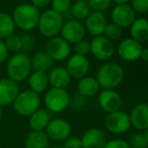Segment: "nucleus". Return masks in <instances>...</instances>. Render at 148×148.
<instances>
[{
    "mask_svg": "<svg viewBox=\"0 0 148 148\" xmlns=\"http://www.w3.org/2000/svg\"><path fill=\"white\" fill-rule=\"evenodd\" d=\"M125 72L120 64L116 62H105L97 72V79L103 89H115L124 80Z\"/></svg>",
    "mask_w": 148,
    "mask_h": 148,
    "instance_id": "f257e3e1",
    "label": "nucleus"
},
{
    "mask_svg": "<svg viewBox=\"0 0 148 148\" xmlns=\"http://www.w3.org/2000/svg\"><path fill=\"white\" fill-rule=\"evenodd\" d=\"M41 11L31 3L18 4L11 14L15 27L23 32L33 31L37 27Z\"/></svg>",
    "mask_w": 148,
    "mask_h": 148,
    "instance_id": "f03ea898",
    "label": "nucleus"
},
{
    "mask_svg": "<svg viewBox=\"0 0 148 148\" xmlns=\"http://www.w3.org/2000/svg\"><path fill=\"white\" fill-rule=\"evenodd\" d=\"M31 57L25 53H15L8 58L6 64V73L8 78L15 81L16 83L23 82L27 80L32 73Z\"/></svg>",
    "mask_w": 148,
    "mask_h": 148,
    "instance_id": "7ed1b4c3",
    "label": "nucleus"
},
{
    "mask_svg": "<svg viewBox=\"0 0 148 148\" xmlns=\"http://www.w3.org/2000/svg\"><path fill=\"white\" fill-rule=\"evenodd\" d=\"M63 23V15L54 11L53 9H46L40 14L37 27L43 37L51 39L59 36Z\"/></svg>",
    "mask_w": 148,
    "mask_h": 148,
    "instance_id": "20e7f679",
    "label": "nucleus"
},
{
    "mask_svg": "<svg viewBox=\"0 0 148 148\" xmlns=\"http://www.w3.org/2000/svg\"><path fill=\"white\" fill-rule=\"evenodd\" d=\"M12 106L15 113L19 116L29 117L32 114L40 109L41 97L31 89H25L23 91H19L12 103Z\"/></svg>",
    "mask_w": 148,
    "mask_h": 148,
    "instance_id": "39448f33",
    "label": "nucleus"
},
{
    "mask_svg": "<svg viewBox=\"0 0 148 148\" xmlns=\"http://www.w3.org/2000/svg\"><path fill=\"white\" fill-rule=\"evenodd\" d=\"M44 103L49 113H61L69 107L70 95L65 88L51 87L47 89Z\"/></svg>",
    "mask_w": 148,
    "mask_h": 148,
    "instance_id": "423d86ee",
    "label": "nucleus"
},
{
    "mask_svg": "<svg viewBox=\"0 0 148 148\" xmlns=\"http://www.w3.org/2000/svg\"><path fill=\"white\" fill-rule=\"evenodd\" d=\"M105 126L106 129L110 133L115 134V135H121V134L126 133L132 127L129 114L121 110L108 114L105 119Z\"/></svg>",
    "mask_w": 148,
    "mask_h": 148,
    "instance_id": "0eeeda50",
    "label": "nucleus"
},
{
    "mask_svg": "<svg viewBox=\"0 0 148 148\" xmlns=\"http://www.w3.org/2000/svg\"><path fill=\"white\" fill-rule=\"evenodd\" d=\"M90 44V53L95 59L103 62H108L113 58L116 52V47L114 42L110 41L105 36L95 37Z\"/></svg>",
    "mask_w": 148,
    "mask_h": 148,
    "instance_id": "6e6552de",
    "label": "nucleus"
},
{
    "mask_svg": "<svg viewBox=\"0 0 148 148\" xmlns=\"http://www.w3.org/2000/svg\"><path fill=\"white\" fill-rule=\"evenodd\" d=\"M46 52L53 61H65L71 55V46L62 37L57 36L47 42Z\"/></svg>",
    "mask_w": 148,
    "mask_h": 148,
    "instance_id": "1a4fd4ad",
    "label": "nucleus"
},
{
    "mask_svg": "<svg viewBox=\"0 0 148 148\" xmlns=\"http://www.w3.org/2000/svg\"><path fill=\"white\" fill-rule=\"evenodd\" d=\"M65 68L71 78L79 80L84 76H87V73L90 70V62L86 56L73 54L67 59V65Z\"/></svg>",
    "mask_w": 148,
    "mask_h": 148,
    "instance_id": "9d476101",
    "label": "nucleus"
},
{
    "mask_svg": "<svg viewBox=\"0 0 148 148\" xmlns=\"http://www.w3.org/2000/svg\"><path fill=\"white\" fill-rule=\"evenodd\" d=\"M61 37L69 44H76L77 42L84 40L86 31L84 25L76 19H69L64 21L61 29Z\"/></svg>",
    "mask_w": 148,
    "mask_h": 148,
    "instance_id": "9b49d317",
    "label": "nucleus"
},
{
    "mask_svg": "<svg viewBox=\"0 0 148 148\" xmlns=\"http://www.w3.org/2000/svg\"><path fill=\"white\" fill-rule=\"evenodd\" d=\"M71 125L61 118L51 120L45 129L48 138L53 141H64L71 136Z\"/></svg>",
    "mask_w": 148,
    "mask_h": 148,
    "instance_id": "f8f14e48",
    "label": "nucleus"
},
{
    "mask_svg": "<svg viewBox=\"0 0 148 148\" xmlns=\"http://www.w3.org/2000/svg\"><path fill=\"white\" fill-rule=\"evenodd\" d=\"M142 44L136 42L131 38L122 40L117 47L118 56L126 62H135L140 59L142 51Z\"/></svg>",
    "mask_w": 148,
    "mask_h": 148,
    "instance_id": "ddd939ff",
    "label": "nucleus"
},
{
    "mask_svg": "<svg viewBox=\"0 0 148 148\" xmlns=\"http://www.w3.org/2000/svg\"><path fill=\"white\" fill-rule=\"evenodd\" d=\"M111 17L112 23H116L122 29H126L129 27L136 19V12L128 3L116 4L115 7L112 9Z\"/></svg>",
    "mask_w": 148,
    "mask_h": 148,
    "instance_id": "4468645a",
    "label": "nucleus"
},
{
    "mask_svg": "<svg viewBox=\"0 0 148 148\" xmlns=\"http://www.w3.org/2000/svg\"><path fill=\"white\" fill-rule=\"evenodd\" d=\"M97 101L101 109L108 114L120 111L123 103L121 95L115 89H103L99 91Z\"/></svg>",
    "mask_w": 148,
    "mask_h": 148,
    "instance_id": "2eb2a0df",
    "label": "nucleus"
},
{
    "mask_svg": "<svg viewBox=\"0 0 148 148\" xmlns=\"http://www.w3.org/2000/svg\"><path fill=\"white\" fill-rule=\"evenodd\" d=\"M83 25L86 33L95 38L103 35V31L106 29V25H108V21L103 12L91 11L88 16L84 19Z\"/></svg>",
    "mask_w": 148,
    "mask_h": 148,
    "instance_id": "dca6fc26",
    "label": "nucleus"
},
{
    "mask_svg": "<svg viewBox=\"0 0 148 148\" xmlns=\"http://www.w3.org/2000/svg\"><path fill=\"white\" fill-rule=\"evenodd\" d=\"M18 92V83L8 77L0 78V108L12 105Z\"/></svg>",
    "mask_w": 148,
    "mask_h": 148,
    "instance_id": "f3484780",
    "label": "nucleus"
},
{
    "mask_svg": "<svg viewBox=\"0 0 148 148\" xmlns=\"http://www.w3.org/2000/svg\"><path fill=\"white\" fill-rule=\"evenodd\" d=\"M80 139L82 148H103L108 141L105 131L95 127L87 129Z\"/></svg>",
    "mask_w": 148,
    "mask_h": 148,
    "instance_id": "a211bd4d",
    "label": "nucleus"
},
{
    "mask_svg": "<svg viewBox=\"0 0 148 148\" xmlns=\"http://www.w3.org/2000/svg\"><path fill=\"white\" fill-rule=\"evenodd\" d=\"M131 126L136 130L145 131L148 129V105L146 103H140L132 109L129 114Z\"/></svg>",
    "mask_w": 148,
    "mask_h": 148,
    "instance_id": "6ab92c4d",
    "label": "nucleus"
},
{
    "mask_svg": "<svg viewBox=\"0 0 148 148\" xmlns=\"http://www.w3.org/2000/svg\"><path fill=\"white\" fill-rule=\"evenodd\" d=\"M48 78L51 87H56V88H66L72 80L66 68L62 66L52 68L48 72Z\"/></svg>",
    "mask_w": 148,
    "mask_h": 148,
    "instance_id": "aec40b11",
    "label": "nucleus"
},
{
    "mask_svg": "<svg viewBox=\"0 0 148 148\" xmlns=\"http://www.w3.org/2000/svg\"><path fill=\"white\" fill-rule=\"evenodd\" d=\"M27 84L29 89L36 93L44 92L49 87V78L47 72L42 71H32L29 76L27 77Z\"/></svg>",
    "mask_w": 148,
    "mask_h": 148,
    "instance_id": "412c9836",
    "label": "nucleus"
},
{
    "mask_svg": "<svg viewBox=\"0 0 148 148\" xmlns=\"http://www.w3.org/2000/svg\"><path fill=\"white\" fill-rule=\"evenodd\" d=\"M129 27L131 39L140 44L148 41V21L145 17L136 18Z\"/></svg>",
    "mask_w": 148,
    "mask_h": 148,
    "instance_id": "4be33fe9",
    "label": "nucleus"
},
{
    "mask_svg": "<svg viewBox=\"0 0 148 148\" xmlns=\"http://www.w3.org/2000/svg\"><path fill=\"white\" fill-rule=\"evenodd\" d=\"M99 84L97 83L95 77L92 76H84L83 78L79 79L77 84V90L78 93L85 99L95 97L99 92Z\"/></svg>",
    "mask_w": 148,
    "mask_h": 148,
    "instance_id": "5701e85b",
    "label": "nucleus"
},
{
    "mask_svg": "<svg viewBox=\"0 0 148 148\" xmlns=\"http://www.w3.org/2000/svg\"><path fill=\"white\" fill-rule=\"evenodd\" d=\"M31 63L33 71H42L47 73L53 68L54 65L53 59L48 55L46 51L36 52L31 58Z\"/></svg>",
    "mask_w": 148,
    "mask_h": 148,
    "instance_id": "b1692460",
    "label": "nucleus"
},
{
    "mask_svg": "<svg viewBox=\"0 0 148 148\" xmlns=\"http://www.w3.org/2000/svg\"><path fill=\"white\" fill-rule=\"evenodd\" d=\"M51 121L50 113L45 109H39L29 116V127L32 131H45Z\"/></svg>",
    "mask_w": 148,
    "mask_h": 148,
    "instance_id": "393cba45",
    "label": "nucleus"
},
{
    "mask_svg": "<svg viewBox=\"0 0 148 148\" xmlns=\"http://www.w3.org/2000/svg\"><path fill=\"white\" fill-rule=\"evenodd\" d=\"M50 139L45 131H32L25 138V148H49Z\"/></svg>",
    "mask_w": 148,
    "mask_h": 148,
    "instance_id": "a878e982",
    "label": "nucleus"
},
{
    "mask_svg": "<svg viewBox=\"0 0 148 148\" xmlns=\"http://www.w3.org/2000/svg\"><path fill=\"white\" fill-rule=\"evenodd\" d=\"M71 13L73 15L74 19L76 21H84L89 13L91 12L90 6H89L87 0H82V1H74L71 5Z\"/></svg>",
    "mask_w": 148,
    "mask_h": 148,
    "instance_id": "bb28decb",
    "label": "nucleus"
},
{
    "mask_svg": "<svg viewBox=\"0 0 148 148\" xmlns=\"http://www.w3.org/2000/svg\"><path fill=\"white\" fill-rule=\"evenodd\" d=\"M15 25L12 17L6 12H0V40H4L14 34Z\"/></svg>",
    "mask_w": 148,
    "mask_h": 148,
    "instance_id": "cd10ccee",
    "label": "nucleus"
},
{
    "mask_svg": "<svg viewBox=\"0 0 148 148\" xmlns=\"http://www.w3.org/2000/svg\"><path fill=\"white\" fill-rule=\"evenodd\" d=\"M130 148H147L148 146V131H142V133H135L130 136Z\"/></svg>",
    "mask_w": 148,
    "mask_h": 148,
    "instance_id": "c85d7f7f",
    "label": "nucleus"
},
{
    "mask_svg": "<svg viewBox=\"0 0 148 148\" xmlns=\"http://www.w3.org/2000/svg\"><path fill=\"white\" fill-rule=\"evenodd\" d=\"M122 35H123V29L122 27H120L119 25H117L114 23H108L103 36H105L110 41L115 42L117 40L121 39Z\"/></svg>",
    "mask_w": 148,
    "mask_h": 148,
    "instance_id": "c756f323",
    "label": "nucleus"
},
{
    "mask_svg": "<svg viewBox=\"0 0 148 148\" xmlns=\"http://www.w3.org/2000/svg\"><path fill=\"white\" fill-rule=\"evenodd\" d=\"M4 44L6 46L7 50L10 52H12L13 54L19 53L21 52V36H17L15 34H12L9 37H7L6 39L3 40Z\"/></svg>",
    "mask_w": 148,
    "mask_h": 148,
    "instance_id": "7c9ffc66",
    "label": "nucleus"
},
{
    "mask_svg": "<svg viewBox=\"0 0 148 148\" xmlns=\"http://www.w3.org/2000/svg\"><path fill=\"white\" fill-rule=\"evenodd\" d=\"M51 5V9L63 15L64 13L68 12L70 10L72 5V0H52Z\"/></svg>",
    "mask_w": 148,
    "mask_h": 148,
    "instance_id": "2f4dec72",
    "label": "nucleus"
},
{
    "mask_svg": "<svg viewBox=\"0 0 148 148\" xmlns=\"http://www.w3.org/2000/svg\"><path fill=\"white\" fill-rule=\"evenodd\" d=\"M91 11H97V12H103L112 4V0H87Z\"/></svg>",
    "mask_w": 148,
    "mask_h": 148,
    "instance_id": "473e14b6",
    "label": "nucleus"
},
{
    "mask_svg": "<svg viewBox=\"0 0 148 148\" xmlns=\"http://www.w3.org/2000/svg\"><path fill=\"white\" fill-rule=\"evenodd\" d=\"M21 53L27 54L31 51H33L34 47L36 45V42L35 39L29 34H23V35H21Z\"/></svg>",
    "mask_w": 148,
    "mask_h": 148,
    "instance_id": "72a5a7b5",
    "label": "nucleus"
},
{
    "mask_svg": "<svg viewBox=\"0 0 148 148\" xmlns=\"http://www.w3.org/2000/svg\"><path fill=\"white\" fill-rule=\"evenodd\" d=\"M131 7L136 13L146 14L148 11V0H130Z\"/></svg>",
    "mask_w": 148,
    "mask_h": 148,
    "instance_id": "f704fd0d",
    "label": "nucleus"
},
{
    "mask_svg": "<svg viewBox=\"0 0 148 148\" xmlns=\"http://www.w3.org/2000/svg\"><path fill=\"white\" fill-rule=\"evenodd\" d=\"M74 45H75V47H74L75 53L74 54H77V55L80 56H86L90 53V44L86 40H81Z\"/></svg>",
    "mask_w": 148,
    "mask_h": 148,
    "instance_id": "c9c22d12",
    "label": "nucleus"
},
{
    "mask_svg": "<svg viewBox=\"0 0 148 148\" xmlns=\"http://www.w3.org/2000/svg\"><path fill=\"white\" fill-rule=\"evenodd\" d=\"M64 148H82L81 139L77 136H69L67 139L64 140Z\"/></svg>",
    "mask_w": 148,
    "mask_h": 148,
    "instance_id": "e433bc0d",
    "label": "nucleus"
},
{
    "mask_svg": "<svg viewBox=\"0 0 148 148\" xmlns=\"http://www.w3.org/2000/svg\"><path fill=\"white\" fill-rule=\"evenodd\" d=\"M85 103H86V99L82 95H80L78 92L76 95H74V97L71 99L70 97V103L69 106L71 105L73 109H76V110H79L81 108H83L85 106Z\"/></svg>",
    "mask_w": 148,
    "mask_h": 148,
    "instance_id": "4c0bfd02",
    "label": "nucleus"
},
{
    "mask_svg": "<svg viewBox=\"0 0 148 148\" xmlns=\"http://www.w3.org/2000/svg\"><path fill=\"white\" fill-rule=\"evenodd\" d=\"M103 148H130L127 141L123 139H112L107 141Z\"/></svg>",
    "mask_w": 148,
    "mask_h": 148,
    "instance_id": "58836bf2",
    "label": "nucleus"
},
{
    "mask_svg": "<svg viewBox=\"0 0 148 148\" xmlns=\"http://www.w3.org/2000/svg\"><path fill=\"white\" fill-rule=\"evenodd\" d=\"M9 58V51L7 50L6 46L3 40H0V64L4 63Z\"/></svg>",
    "mask_w": 148,
    "mask_h": 148,
    "instance_id": "ea45409f",
    "label": "nucleus"
},
{
    "mask_svg": "<svg viewBox=\"0 0 148 148\" xmlns=\"http://www.w3.org/2000/svg\"><path fill=\"white\" fill-rule=\"evenodd\" d=\"M51 1L52 0H31V4L39 10H41V9H44L47 6H49L51 4Z\"/></svg>",
    "mask_w": 148,
    "mask_h": 148,
    "instance_id": "a19ab883",
    "label": "nucleus"
},
{
    "mask_svg": "<svg viewBox=\"0 0 148 148\" xmlns=\"http://www.w3.org/2000/svg\"><path fill=\"white\" fill-rule=\"evenodd\" d=\"M140 59H141L143 62L148 61V48H146V47L142 48L141 54H140Z\"/></svg>",
    "mask_w": 148,
    "mask_h": 148,
    "instance_id": "79ce46f5",
    "label": "nucleus"
},
{
    "mask_svg": "<svg viewBox=\"0 0 148 148\" xmlns=\"http://www.w3.org/2000/svg\"><path fill=\"white\" fill-rule=\"evenodd\" d=\"M130 0H112V2H114L115 4H125L128 3Z\"/></svg>",
    "mask_w": 148,
    "mask_h": 148,
    "instance_id": "37998d69",
    "label": "nucleus"
},
{
    "mask_svg": "<svg viewBox=\"0 0 148 148\" xmlns=\"http://www.w3.org/2000/svg\"><path fill=\"white\" fill-rule=\"evenodd\" d=\"M49 148H64L62 145H54V146H51V147Z\"/></svg>",
    "mask_w": 148,
    "mask_h": 148,
    "instance_id": "c03bdc74",
    "label": "nucleus"
},
{
    "mask_svg": "<svg viewBox=\"0 0 148 148\" xmlns=\"http://www.w3.org/2000/svg\"><path fill=\"white\" fill-rule=\"evenodd\" d=\"M2 116H3V113H2V108H0V121L2 119Z\"/></svg>",
    "mask_w": 148,
    "mask_h": 148,
    "instance_id": "a18cd8bd",
    "label": "nucleus"
},
{
    "mask_svg": "<svg viewBox=\"0 0 148 148\" xmlns=\"http://www.w3.org/2000/svg\"><path fill=\"white\" fill-rule=\"evenodd\" d=\"M11 1H15L16 2V1H21V0H11Z\"/></svg>",
    "mask_w": 148,
    "mask_h": 148,
    "instance_id": "49530a36",
    "label": "nucleus"
},
{
    "mask_svg": "<svg viewBox=\"0 0 148 148\" xmlns=\"http://www.w3.org/2000/svg\"><path fill=\"white\" fill-rule=\"evenodd\" d=\"M0 78H1V68H0Z\"/></svg>",
    "mask_w": 148,
    "mask_h": 148,
    "instance_id": "de8ad7c7",
    "label": "nucleus"
},
{
    "mask_svg": "<svg viewBox=\"0 0 148 148\" xmlns=\"http://www.w3.org/2000/svg\"><path fill=\"white\" fill-rule=\"evenodd\" d=\"M74 1H82V0H74Z\"/></svg>",
    "mask_w": 148,
    "mask_h": 148,
    "instance_id": "09e8293b",
    "label": "nucleus"
}]
</instances>
